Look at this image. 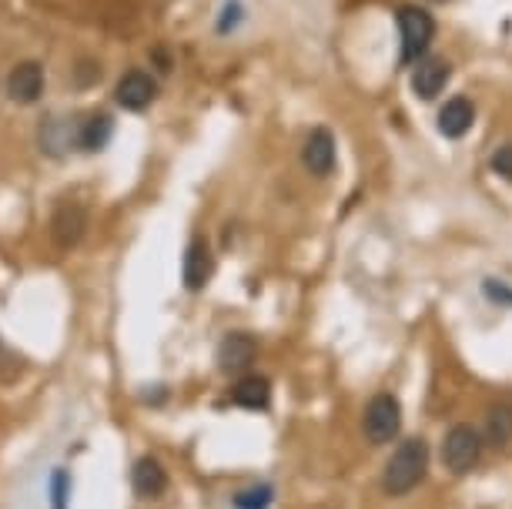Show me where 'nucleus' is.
<instances>
[{
  "label": "nucleus",
  "instance_id": "1",
  "mask_svg": "<svg viewBox=\"0 0 512 509\" xmlns=\"http://www.w3.org/2000/svg\"><path fill=\"white\" fill-rule=\"evenodd\" d=\"M429 476V443L422 436H412L399 443V449L389 456V463L382 469V489L385 496L402 499L412 489H419Z\"/></svg>",
  "mask_w": 512,
  "mask_h": 509
},
{
  "label": "nucleus",
  "instance_id": "2",
  "mask_svg": "<svg viewBox=\"0 0 512 509\" xmlns=\"http://www.w3.org/2000/svg\"><path fill=\"white\" fill-rule=\"evenodd\" d=\"M362 432L372 446H389L402 432V402L395 392H375L362 412Z\"/></svg>",
  "mask_w": 512,
  "mask_h": 509
},
{
  "label": "nucleus",
  "instance_id": "3",
  "mask_svg": "<svg viewBox=\"0 0 512 509\" xmlns=\"http://www.w3.org/2000/svg\"><path fill=\"white\" fill-rule=\"evenodd\" d=\"M482 432L469 422H456L446 436H442V466L452 476H466L479 466L482 459Z\"/></svg>",
  "mask_w": 512,
  "mask_h": 509
},
{
  "label": "nucleus",
  "instance_id": "4",
  "mask_svg": "<svg viewBox=\"0 0 512 509\" xmlns=\"http://www.w3.org/2000/svg\"><path fill=\"white\" fill-rule=\"evenodd\" d=\"M399 34H402V61L419 64L425 51H429L432 37H436V21L422 7L405 4L399 11Z\"/></svg>",
  "mask_w": 512,
  "mask_h": 509
},
{
  "label": "nucleus",
  "instance_id": "5",
  "mask_svg": "<svg viewBox=\"0 0 512 509\" xmlns=\"http://www.w3.org/2000/svg\"><path fill=\"white\" fill-rule=\"evenodd\" d=\"M218 369L228 372V376H245L251 369V362L258 359V342L255 335L248 332H228L225 339L218 342Z\"/></svg>",
  "mask_w": 512,
  "mask_h": 509
},
{
  "label": "nucleus",
  "instance_id": "6",
  "mask_svg": "<svg viewBox=\"0 0 512 509\" xmlns=\"http://www.w3.org/2000/svg\"><path fill=\"white\" fill-rule=\"evenodd\" d=\"M335 161H338L335 134L328 131V128H315L305 138V144H302V165H305V171H308V175H315V178H328L335 171Z\"/></svg>",
  "mask_w": 512,
  "mask_h": 509
},
{
  "label": "nucleus",
  "instance_id": "7",
  "mask_svg": "<svg viewBox=\"0 0 512 509\" xmlns=\"http://www.w3.org/2000/svg\"><path fill=\"white\" fill-rule=\"evenodd\" d=\"M449 81H452V64L442 61V57H422L412 67V94L422 101H436L446 91Z\"/></svg>",
  "mask_w": 512,
  "mask_h": 509
},
{
  "label": "nucleus",
  "instance_id": "8",
  "mask_svg": "<svg viewBox=\"0 0 512 509\" xmlns=\"http://www.w3.org/2000/svg\"><path fill=\"white\" fill-rule=\"evenodd\" d=\"M211 275H215V255H211V245L205 238H191L185 248V262H181V278H185L188 292H201Z\"/></svg>",
  "mask_w": 512,
  "mask_h": 509
},
{
  "label": "nucleus",
  "instance_id": "9",
  "mask_svg": "<svg viewBox=\"0 0 512 509\" xmlns=\"http://www.w3.org/2000/svg\"><path fill=\"white\" fill-rule=\"evenodd\" d=\"M84 228H88V211H84V205H77V201L57 205L54 218H51V235L57 245L74 248L84 238Z\"/></svg>",
  "mask_w": 512,
  "mask_h": 509
},
{
  "label": "nucleus",
  "instance_id": "10",
  "mask_svg": "<svg viewBox=\"0 0 512 509\" xmlns=\"http://www.w3.org/2000/svg\"><path fill=\"white\" fill-rule=\"evenodd\" d=\"M44 94V67L37 61H24L17 64L11 74H7V98L17 104H34L41 101Z\"/></svg>",
  "mask_w": 512,
  "mask_h": 509
},
{
  "label": "nucleus",
  "instance_id": "11",
  "mask_svg": "<svg viewBox=\"0 0 512 509\" xmlns=\"http://www.w3.org/2000/svg\"><path fill=\"white\" fill-rule=\"evenodd\" d=\"M154 98H158V84L144 71L124 74L118 81V88H114V101H118L124 111H144Z\"/></svg>",
  "mask_w": 512,
  "mask_h": 509
},
{
  "label": "nucleus",
  "instance_id": "12",
  "mask_svg": "<svg viewBox=\"0 0 512 509\" xmlns=\"http://www.w3.org/2000/svg\"><path fill=\"white\" fill-rule=\"evenodd\" d=\"M77 134H81V121L71 124V118H44L37 128V144L44 155L61 158L71 144H77Z\"/></svg>",
  "mask_w": 512,
  "mask_h": 509
},
{
  "label": "nucleus",
  "instance_id": "13",
  "mask_svg": "<svg viewBox=\"0 0 512 509\" xmlns=\"http://www.w3.org/2000/svg\"><path fill=\"white\" fill-rule=\"evenodd\" d=\"M231 402L248 412H265L272 406V382L265 376H255V372H245V376L231 386Z\"/></svg>",
  "mask_w": 512,
  "mask_h": 509
},
{
  "label": "nucleus",
  "instance_id": "14",
  "mask_svg": "<svg viewBox=\"0 0 512 509\" xmlns=\"http://www.w3.org/2000/svg\"><path fill=\"white\" fill-rule=\"evenodd\" d=\"M472 124H476V104H472L469 98H462V94H456V98H449L446 104H442L439 111V134H446V138H466V134L472 131Z\"/></svg>",
  "mask_w": 512,
  "mask_h": 509
},
{
  "label": "nucleus",
  "instance_id": "15",
  "mask_svg": "<svg viewBox=\"0 0 512 509\" xmlns=\"http://www.w3.org/2000/svg\"><path fill=\"white\" fill-rule=\"evenodd\" d=\"M131 486L141 499H158L168 489V469L161 466V459L141 456L131 469Z\"/></svg>",
  "mask_w": 512,
  "mask_h": 509
},
{
  "label": "nucleus",
  "instance_id": "16",
  "mask_svg": "<svg viewBox=\"0 0 512 509\" xmlns=\"http://www.w3.org/2000/svg\"><path fill=\"white\" fill-rule=\"evenodd\" d=\"M114 134V121L108 114H91L88 121H81V134H77V148L81 151H104Z\"/></svg>",
  "mask_w": 512,
  "mask_h": 509
},
{
  "label": "nucleus",
  "instance_id": "17",
  "mask_svg": "<svg viewBox=\"0 0 512 509\" xmlns=\"http://www.w3.org/2000/svg\"><path fill=\"white\" fill-rule=\"evenodd\" d=\"M512 439V406L499 402L486 412V443L489 446H506Z\"/></svg>",
  "mask_w": 512,
  "mask_h": 509
},
{
  "label": "nucleus",
  "instance_id": "18",
  "mask_svg": "<svg viewBox=\"0 0 512 509\" xmlns=\"http://www.w3.org/2000/svg\"><path fill=\"white\" fill-rule=\"evenodd\" d=\"M275 503V486L272 483H251L245 489H238L231 496V506L235 509H268Z\"/></svg>",
  "mask_w": 512,
  "mask_h": 509
},
{
  "label": "nucleus",
  "instance_id": "19",
  "mask_svg": "<svg viewBox=\"0 0 512 509\" xmlns=\"http://www.w3.org/2000/svg\"><path fill=\"white\" fill-rule=\"evenodd\" d=\"M67 493H71V479H67L64 469H57L54 479H51V503H54V509L67 506Z\"/></svg>",
  "mask_w": 512,
  "mask_h": 509
},
{
  "label": "nucleus",
  "instance_id": "20",
  "mask_svg": "<svg viewBox=\"0 0 512 509\" xmlns=\"http://www.w3.org/2000/svg\"><path fill=\"white\" fill-rule=\"evenodd\" d=\"M489 165H492V171H496L499 178L512 181V144H502L496 155L489 158Z\"/></svg>",
  "mask_w": 512,
  "mask_h": 509
},
{
  "label": "nucleus",
  "instance_id": "21",
  "mask_svg": "<svg viewBox=\"0 0 512 509\" xmlns=\"http://www.w3.org/2000/svg\"><path fill=\"white\" fill-rule=\"evenodd\" d=\"M238 21H241V4H238V0H228V4H225V17L218 21V31H221V34L235 31Z\"/></svg>",
  "mask_w": 512,
  "mask_h": 509
},
{
  "label": "nucleus",
  "instance_id": "22",
  "mask_svg": "<svg viewBox=\"0 0 512 509\" xmlns=\"http://www.w3.org/2000/svg\"><path fill=\"white\" fill-rule=\"evenodd\" d=\"M482 288H486V299H489V302L512 305V288H509V285H496V282H492V278H489V282L482 285Z\"/></svg>",
  "mask_w": 512,
  "mask_h": 509
},
{
  "label": "nucleus",
  "instance_id": "23",
  "mask_svg": "<svg viewBox=\"0 0 512 509\" xmlns=\"http://www.w3.org/2000/svg\"><path fill=\"white\" fill-rule=\"evenodd\" d=\"M436 4H439V0H436Z\"/></svg>",
  "mask_w": 512,
  "mask_h": 509
}]
</instances>
